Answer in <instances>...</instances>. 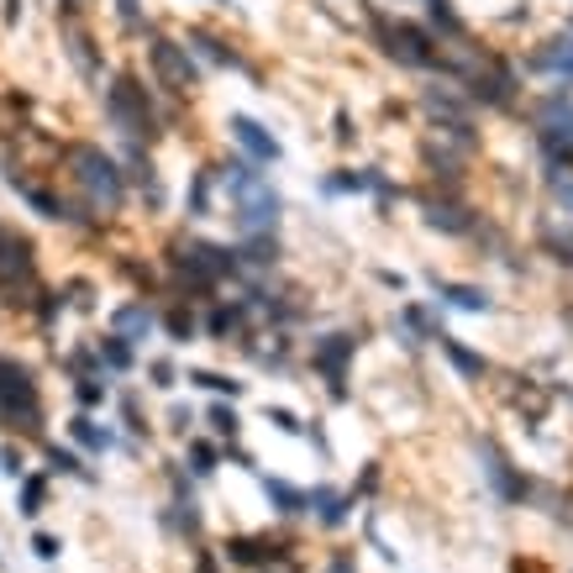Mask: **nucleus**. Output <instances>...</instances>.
I'll return each mask as SVG.
<instances>
[{
    "label": "nucleus",
    "instance_id": "2eb2a0df",
    "mask_svg": "<svg viewBox=\"0 0 573 573\" xmlns=\"http://www.w3.org/2000/svg\"><path fill=\"white\" fill-rule=\"evenodd\" d=\"M195 385H206V390H216V394H237V385L232 379H221V374H190Z\"/></svg>",
    "mask_w": 573,
    "mask_h": 573
},
{
    "label": "nucleus",
    "instance_id": "6e6552de",
    "mask_svg": "<svg viewBox=\"0 0 573 573\" xmlns=\"http://www.w3.org/2000/svg\"><path fill=\"white\" fill-rule=\"evenodd\" d=\"M111 327H117V337H126V342H132V337H148L153 332V310L148 305H121L117 316H111Z\"/></svg>",
    "mask_w": 573,
    "mask_h": 573
},
{
    "label": "nucleus",
    "instance_id": "20e7f679",
    "mask_svg": "<svg viewBox=\"0 0 573 573\" xmlns=\"http://www.w3.org/2000/svg\"><path fill=\"white\" fill-rule=\"evenodd\" d=\"M174 269L195 284V290H211L221 273H232L237 264H232V253L227 247H211V242H190V247H180V258H174Z\"/></svg>",
    "mask_w": 573,
    "mask_h": 573
},
{
    "label": "nucleus",
    "instance_id": "39448f33",
    "mask_svg": "<svg viewBox=\"0 0 573 573\" xmlns=\"http://www.w3.org/2000/svg\"><path fill=\"white\" fill-rule=\"evenodd\" d=\"M148 59H153L158 80H163L169 90H190V85H195V63H190V48L169 42V37H153V42H148Z\"/></svg>",
    "mask_w": 573,
    "mask_h": 573
},
{
    "label": "nucleus",
    "instance_id": "f03ea898",
    "mask_svg": "<svg viewBox=\"0 0 573 573\" xmlns=\"http://www.w3.org/2000/svg\"><path fill=\"white\" fill-rule=\"evenodd\" d=\"M0 422L11 431H42V390L27 363L0 353Z\"/></svg>",
    "mask_w": 573,
    "mask_h": 573
},
{
    "label": "nucleus",
    "instance_id": "0eeeda50",
    "mask_svg": "<svg viewBox=\"0 0 573 573\" xmlns=\"http://www.w3.org/2000/svg\"><path fill=\"white\" fill-rule=\"evenodd\" d=\"M69 437H74V442H85L90 453H111V448H117V437H111L106 426L95 422L90 411H80V416H69Z\"/></svg>",
    "mask_w": 573,
    "mask_h": 573
},
{
    "label": "nucleus",
    "instance_id": "1a4fd4ad",
    "mask_svg": "<svg viewBox=\"0 0 573 573\" xmlns=\"http://www.w3.org/2000/svg\"><path fill=\"white\" fill-rule=\"evenodd\" d=\"M95 358H100V368H106V374H126V368H132V342L111 332L100 348H95Z\"/></svg>",
    "mask_w": 573,
    "mask_h": 573
},
{
    "label": "nucleus",
    "instance_id": "f257e3e1",
    "mask_svg": "<svg viewBox=\"0 0 573 573\" xmlns=\"http://www.w3.org/2000/svg\"><path fill=\"white\" fill-rule=\"evenodd\" d=\"M63 163H69V180L85 190V200H90L95 211H117L121 195H126V174H121L117 158H106V148L74 143V148L63 153Z\"/></svg>",
    "mask_w": 573,
    "mask_h": 573
},
{
    "label": "nucleus",
    "instance_id": "dca6fc26",
    "mask_svg": "<svg viewBox=\"0 0 573 573\" xmlns=\"http://www.w3.org/2000/svg\"><path fill=\"white\" fill-rule=\"evenodd\" d=\"M211 422H216V431H221V437H232V431H237V411L216 405V411H211Z\"/></svg>",
    "mask_w": 573,
    "mask_h": 573
},
{
    "label": "nucleus",
    "instance_id": "9b49d317",
    "mask_svg": "<svg viewBox=\"0 0 573 573\" xmlns=\"http://www.w3.org/2000/svg\"><path fill=\"white\" fill-rule=\"evenodd\" d=\"M74 400H80L85 411H95V405H106V385L85 374V379H74Z\"/></svg>",
    "mask_w": 573,
    "mask_h": 573
},
{
    "label": "nucleus",
    "instance_id": "7ed1b4c3",
    "mask_svg": "<svg viewBox=\"0 0 573 573\" xmlns=\"http://www.w3.org/2000/svg\"><path fill=\"white\" fill-rule=\"evenodd\" d=\"M106 117L117 126L126 143H143L153 137V106H148V90L132 80V74H117L111 90H106Z\"/></svg>",
    "mask_w": 573,
    "mask_h": 573
},
{
    "label": "nucleus",
    "instance_id": "f8f14e48",
    "mask_svg": "<svg viewBox=\"0 0 573 573\" xmlns=\"http://www.w3.org/2000/svg\"><path fill=\"white\" fill-rule=\"evenodd\" d=\"M442 295H453V305H463V310H484V305H489V295H484V290H468V284H442Z\"/></svg>",
    "mask_w": 573,
    "mask_h": 573
},
{
    "label": "nucleus",
    "instance_id": "9d476101",
    "mask_svg": "<svg viewBox=\"0 0 573 573\" xmlns=\"http://www.w3.org/2000/svg\"><path fill=\"white\" fill-rule=\"evenodd\" d=\"M353 353V342L348 337H332V348H321V363H327V374H332V385L342 390V363Z\"/></svg>",
    "mask_w": 573,
    "mask_h": 573
},
{
    "label": "nucleus",
    "instance_id": "4468645a",
    "mask_svg": "<svg viewBox=\"0 0 573 573\" xmlns=\"http://www.w3.org/2000/svg\"><path fill=\"white\" fill-rule=\"evenodd\" d=\"M42 505V474H22V515H37Z\"/></svg>",
    "mask_w": 573,
    "mask_h": 573
},
{
    "label": "nucleus",
    "instance_id": "a211bd4d",
    "mask_svg": "<svg viewBox=\"0 0 573 573\" xmlns=\"http://www.w3.org/2000/svg\"><path fill=\"white\" fill-rule=\"evenodd\" d=\"M153 379H158V390H169L174 385V363H153Z\"/></svg>",
    "mask_w": 573,
    "mask_h": 573
},
{
    "label": "nucleus",
    "instance_id": "ddd939ff",
    "mask_svg": "<svg viewBox=\"0 0 573 573\" xmlns=\"http://www.w3.org/2000/svg\"><path fill=\"white\" fill-rule=\"evenodd\" d=\"M48 463H53L59 474H74V479H95L90 468H85V463H80L74 453H63V448H48Z\"/></svg>",
    "mask_w": 573,
    "mask_h": 573
},
{
    "label": "nucleus",
    "instance_id": "6ab92c4d",
    "mask_svg": "<svg viewBox=\"0 0 573 573\" xmlns=\"http://www.w3.org/2000/svg\"><path fill=\"white\" fill-rule=\"evenodd\" d=\"M63 5H69V11H80V5H85V0H63Z\"/></svg>",
    "mask_w": 573,
    "mask_h": 573
},
{
    "label": "nucleus",
    "instance_id": "423d86ee",
    "mask_svg": "<svg viewBox=\"0 0 573 573\" xmlns=\"http://www.w3.org/2000/svg\"><path fill=\"white\" fill-rule=\"evenodd\" d=\"M232 137H237V143L253 153L258 163H273V158H279V143H273V137L253 117H232Z\"/></svg>",
    "mask_w": 573,
    "mask_h": 573
},
{
    "label": "nucleus",
    "instance_id": "f3484780",
    "mask_svg": "<svg viewBox=\"0 0 573 573\" xmlns=\"http://www.w3.org/2000/svg\"><path fill=\"white\" fill-rule=\"evenodd\" d=\"M169 332H174V337H190V332H195V321H190L184 310H174V316H169Z\"/></svg>",
    "mask_w": 573,
    "mask_h": 573
}]
</instances>
